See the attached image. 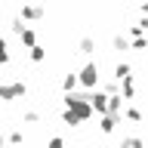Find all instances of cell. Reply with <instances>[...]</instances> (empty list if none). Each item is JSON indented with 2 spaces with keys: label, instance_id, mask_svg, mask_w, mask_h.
<instances>
[{
  "label": "cell",
  "instance_id": "obj_14",
  "mask_svg": "<svg viewBox=\"0 0 148 148\" xmlns=\"http://www.w3.org/2000/svg\"><path fill=\"white\" fill-rule=\"evenodd\" d=\"M62 90L65 92H74V90H77V74H65V77H62Z\"/></svg>",
  "mask_w": 148,
  "mask_h": 148
},
{
  "label": "cell",
  "instance_id": "obj_24",
  "mask_svg": "<svg viewBox=\"0 0 148 148\" xmlns=\"http://www.w3.org/2000/svg\"><path fill=\"white\" fill-rule=\"evenodd\" d=\"M28 3H43V0H28Z\"/></svg>",
  "mask_w": 148,
  "mask_h": 148
},
{
  "label": "cell",
  "instance_id": "obj_10",
  "mask_svg": "<svg viewBox=\"0 0 148 148\" xmlns=\"http://www.w3.org/2000/svg\"><path fill=\"white\" fill-rule=\"evenodd\" d=\"M18 40H22V46H31V43H37V34H34V28H22L18 31Z\"/></svg>",
  "mask_w": 148,
  "mask_h": 148
},
{
  "label": "cell",
  "instance_id": "obj_9",
  "mask_svg": "<svg viewBox=\"0 0 148 148\" xmlns=\"http://www.w3.org/2000/svg\"><path fill=\"white\" fill-rule=\"evenodd\" d=\"M120 117H127L130 123H142V111L133 108V105H123V108H120Z\"/></svg>",
  "mask_w": 148,
  "mask_h": 148
},
{
  "label": "cell",
  "instance_id": "obj_8",
  "mask_svg": "<svg viewBox=\"0 0 148 148\" xmlns=\"http://www.w3.org/2000/svg\"><path fill=\"white\" fill-rule=\"evenodd\" d=\"M28 59H31L34 65H40V62L46 59V49H43L40 43H31V46H28Z\"/></svg>",
  "mask_w": 148,
  "mask_h": 148
},
{
  "label": "cell",
  "instance_id": "obj_18",
  "mask_svg": "<svg viewBox=\"0 0 148 148\" xmlns=\"http://www.w3.org/2000/svg\"><path fill=\"white\" fill-rule=\"evenodd\" d=\"M22 123H40V114L37 111H25L22 114Z\"/></svg>",
  "mask_w": 148,
  "mask_h": 148
},
{
  "label": "cell",
  "instance_id": "obj_1",
  "mask_svg": "<svg viewBox=\"0 0 148 148\" xmlns=\"http://www.w3.org/2000/svg\"><path fill=\"white\" fill-rule=\"evenodd\" d=\"M62 105H65L68 111H71L74 117L80 120V123H83V120H90V117H92L90 99H86L83 92H77V90H74V92H65V96H62Z\"/></svg>",
  "mask_w": 148,
  "mask_h": 148
},
{
  "label": "cell",
  "instance_id": "obj_6",
  "mask_svg": "<svg viewBox=\"0 0 148 148\" xmlns=\"http://www.w3.org/2000/svg\"><path fill=\"white\" fill-rule=\"evenodd\" d=\"M120 114H102V120H99V130L102 133H105V136H108V133H114V130H117V123H120Z\"/></svg>",
  "mask_w": 148,
  "mask_h": 148
},
{
  "label": "cell",
  "instance_id": "obj_16",
  "mask_svg": "<svg viewBox=\"0 0 148 148\" xmlns=\"http://www.w3.org/2000/svg\"><path fill=\"white\" fill-rule=\"evenodd\" d=\"M145 34H139V37H133V40H130V49H136V53H142V49H145Z\"/></svg>",
  "mask_w": 148,
  "mask_h": 148
},
{
  "label": "cell",
  "instance_id": "obj_19",
  "mask_svg": "<svg viewBox=\"0 0 148 148\" xmlns=\"http://www.w3.org/2000/svg\"><path fill=\"white\" fill-rule=\"evenodd\" d=\"M46 148H65V139H62V136H53V139H49V145H46Z\"/></svg>",
  "mask_w": 148,
  "mask_h": 148
},
{
  "label": "cell",
  "instance_id": "obj_3",
  "mask_svg": "<svg viewBox=\"0 0 148 148\" xmlns=\"http://www.w3.org/2000/svg\"><path fill=\"white\" fill-rule=\"evenodd\" d=\"M28 92V83L25 80H9V83H0V102H16V99H25Z\"/></svg>",
  "mask_w": 148,
  "mask_h": 148
},
{
  "label": "cell",
  "instance_id": "obj_22",
  "mask_svg": "<svg viewBox=\"0 0 148 148\" xmlns=\"http://www.w3.org/2000/svg\"><path fill=\"white\" fill-rule=\"evenodd\" d=\"M0 49H6V37L3 34H0Z\"/></svg>",
  "mask_w": 148,
  "mask_h": 148
},
{
  "label": "cell",
  "instance_id": "obj_7",
  "mask_svg": "<svg viewBox=\"0 0 148 148\" xmlns=\"http://www.w3.org/2000/svg\"><path fill=\"white\" fill-rule=\"evenodd\" d=\"M96 46H99V40H96V37H80V40H77V53L92 56V53H96Z\"/></svg>",
  "mask_w": 148,
  "mask_h": 148
},
{
  "label": "cell",
  "instance_id": "obj_20",
  "mask_svg": "<svg viewBox=\"0 0 148 148\" xmlns=\"http://www.w3.org/2000/svg\"><path fill=\"white\" fill-rule=\"evenodd\" d=\"M9 28H12V34H18V31L25 28V22H22V18H12V25H9Z\"/></svg>",
  "mask_w": 148,
  "mask_h": 148
},
{
  "label": "cell",
  "instance_id": "obj_17",
  "mask_svg": "<svg viewBox=\"0 0 148 148\" xmlns=\"http://www.w3.org/2000/svg\"><path fill=\"white\" fill-rule=\"evenodd\" d=\"M62 120H65V123H68V127H80V120L74 117V114H71V111H68V108H62Z\"/></svg>",
  "mask_w": 148,
  "mask_h": 148
},
{
  "label": "cell",
  "instance_id": "obj_4",
  "mask_svg": "<svg viewBox=\"0 0 148 148\" xmlns=\"http://www.w3.org/2000/svg\"><path fill=\"white\" fill-rule=\"evenodd\" d=\"M46 16V6L43 3H22V6H18V18H22V22H40V18Z\"/></svg>",
  "mask_w": 148,
  "mask_h": 148
},
{
  "label": "cell",
  "instance_id": "obj_12",
  "mask_svg": "<svg viewBox=\"0 0 148 148\" xmlns=\"http://www.w3.org/2000/svg\"><path fill=\"white\" fill-rule=\"evenodd\" d=\"M133 74V65L130 62H120L117 68H114V80H123V77H130Z\"/></svg>",
  "mask_w": 148,
  "mask_h": 148
},
{
  "label": "cell",
  "instance_id": "obj_13",
  "mask_svg": "<svg viewBox=\"0 0 148 148\" xmlns=\"http://www.w3.org/2000/svg\"><path fill=\"white\" fill-rule=\"evenodd\" d=\"M120 148H145V139L142 136H127L120 142Z\"/></svg>",
  "mask_w": 148,
  "mask_h": 148
},
{
  "label": "cell",
  "instance_id": "obj_5",
  "mask_svg": "<svg viewBox=\"0 0 148 148\" xmlns=\"http://www.w3.org/2000/svg\"><path fill=\"white\" fill-rule=\"evenodd\" d=\"M86 99H90V108H92V114H105V111H108V96H105V92H90V96H86Z\"/></svg>",
  "mask_w": 148,
  "mask_h": 148
},
{
  "label": "cell",
  "instance_id": "obj_11",
  "mask_svg": "<svg viewBox=\"0 0 148 148\" xmlns=\"http://www.w3.org/2000/svg\"><path fill=\"white\" fill-rule=\"evenodd\" d=\"M111 46H114V53H127L130 49V40L123 34H114V40H111Z\"/></svg>",
  "mask_w": 148,
  "mask_h": 148
},
{
  "label": "cell",
  "instance_id": "obj_21",
  "mask_svg": "<svg viewBox=\"0 0 148 148\" xmlns=\"http://www.w3.org/2000/svg\"><path fill=\"white\" fill-rule=\"evenodd\" d=\"M0 65H9V53L6 49H0Z\"/></svg>",
  "mask_w": 148,
  "mask_h": 148
},
{
  "label": "cell",
  "instance_id": "obj_2",
  "mask_svg": "<svg viewBox=\"0 0 148 148\" xmlns=\"http://www.w3.org/2000/svg\"><path fill=\"white\" fill-rule=\"evenodd\" d=\"M99 77H102L99 62H86L80 71H77V86H86V90H92V86H99Z\"/></svg>",
  "mask_w": 148,
  "mask_h": 148
},
{
  "label": "cell",
  "instance_id": "obj_15",
  "mask_svg": "<svg viewBox=\"0 0 148 148\" xmlns=\"http://www.w3.org/2000/svg\"><path fill=\"white\" fill-rule=\"evenodd\" d=\"M22 142H25V133H22V130H16V133H9V136H6V145H12V148H18Z\"/></svg>",
  "mask_w": 148,
  "mask_h": 148
},
{
  "label": "cell",
  "instance_id": "obj_23",
  "mask_svg": "<svg viewBox=\"0 0 148 148\" xmlns=\"http://www.w3.org/2000/svg\"><path fill=\"white\" fill-rule=\"evenodd\" d=\"M0 148H6V136L3 133H0Z\"/></svg>",
  "mask_w": 148,
  "mask_h": 148
}]
</instances>
